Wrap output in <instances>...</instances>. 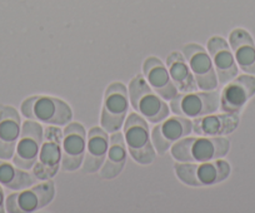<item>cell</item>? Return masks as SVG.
<instances>
[{
	"label": "cell",
	"instance_id": "6da1fadb",
	"mask_svg": "<svg viewBox=\"0 0 255 213\" xmlns=\"http://www.w3.org/2000/svg\"><path fill=\"white\" fill-rule=\"evenodd\" d=\"M230 149V142L223 137L180 139L171 146V156L179 162L203 163L225 157Z\"/></svg>",
	"mask_w": 255,
	"mask_h": 213
},
{
	"label": "cell",
	"instance_id": "7a4b0ae2",
	"mask_svg": "<svg viewBox=\"0 0 255 213\" xmlns=\"http://www.w3.org/2000/svg\"><path fill=\"white\" fill-rule=\"evenodd\" d=\"M129 100L136 113L149 123H160L170 113L168 104L154 92L143 75H135L129 83Z\"/></svg>",
	"mask_w": 255,
	"mask_h": 213
},
{
	"label": "cell",
	"instance_id": "3957f363",
	"mask_svg": "<svg viewBox=\"0 0 255 213\" xmlns=\"http://www.w3.org/2000/svg\"><path fill=\"white\" fill-rule=\"evenodd\" d=\"M24 117L50 126H67L72 122L73 112L69 104L49 95H34L21 104Z\"/></svg>",
	"mask_w": 255,
	"mask_h": 213
},
{
	"label": "cell",
	"instance_id": "277c9868",
	"mask_svg": "<svg viewBox=\"0 0 255 213\" xmlns=\"http://www.w3.org/2000/svg\"><path fill=\"white\" fill-rule=\"evenodd\" d=\"M175 175L184 185L193 187H208L227 180L230 175L229 163L215 159L210 162H181L174 166Z\"/></svg>",
	"mask_w": 255,
	"mask_h": 213
},
{
	"label": "cell",
	"instance_id": "5b68a950",
	"mask_svg": "<svg viewBox=\"0 0 255 213\" xmlns=\"http://www.w3.org/2000/svg\"><path fill=\"white\" fill-rule=\"evenodd\" d=\"M124 139L131 158L139 165H150L156 157V151L149 133L148 122L138 113L127 117L124 126Z\"/></svg>",
	"mask_w": 255,
	"mask_h": 213
},
{
	"label": "cell",
	"instance_id": "8992f818",
	"mask_svg": "<svg viewBox=\"0 0 255 213\" xmlns=\"http://www.w3.org/2000/svg\"><path fill=\"white\" fill-rule=\"evenodd\" d=\"M129 108V95L128 89L123 83H112L107 88L103 102L100 126L107 133L119 131L127 119Z\"/></svg>",
	"mask_w": 255,
	"mask_h": 213
},
{
	"label": "cell",
	"instance_id": "52a82bcc",
	"mask_svg": "<svg viewBox=\"0 0 255 213\" xmlns=\"http://www.w3.org/2000/svg\"><path fill=\"white\" fill-rule=\"evenodd\" d=\"M170 109L175 116L199 118L213 114L220 108V93L205 90L200 93H181L170 100Z\"/></svg>",
	"mask_w": 255,
	"mask_h": 213
},
{
	"label": "cell",
	"instance_id": "ba28073f",
	"mask_svg": "<svg viewBox=\"0 0 255 213\" xmlns=\"http://www.w3.org/2000/svg\"><path fill=\"white\" fill-rule=\"evenodd\" d=\"M61 143L63 133L56 127L45 129L40 152L35 165L31 168L36 180L46 181L53 178L61 167Z\"/></svg>",
	"mask_w": 255,
	"mask_h": 213
},
{
	"label": "cell",
	"instance_id": "9c48e42d",
	"mask_svg": "<svg viewBox=\"0 0 255 213\" xmlns=\"http://www.w3.org/2000/svg\"><path fill=\"white\" fill-rule=\"evenodd\" d=\"M43 137V127L39 122L31 119L24 122L13 157V162L16 167L21 170H31L34 167L40 152Z\"/></svg>",
	"mask_w": 255,
	"mask_h": 213
},
{
	"label": "cell",
	"instance_id": "30bf717a",
	"mask_svg": "<svg viewBox=\"0 0 255 213\" xmlns=\"http://www.w3.org/2000/svg\"><path fill=\"white\" fill-rule=\"evenodd\" d=\"M55 187L53 181L46 180L20 193H13L6 200V211L11 213L35 212L46 207L53 201Z\"/></svg>",
	"mask_w": 255,
	"mask_h": 213
},
{
	"label": "cell",
	"instance_id": "8fae6325",
	"mask_svg": "<svg viewBox=\"0 0 255 213\" xmlns=\"http://www.w3.org/2000/svg\"><path fill=\"white\" fill-rule=\"evenodd\" d=\"M87 149V132L83 124L69 123L63 132L61 170L73 172L82 167Z\"/></svg>",
	"mask_w": 255,
	"mask_h": 213
},
{
	"label": "cell",
	"instance_id": "7c38bea8",
	"mask_svg": "<svg viewBox=\"0 0 255 213\" xmlns=\"http://www.w3.org/2000/svg\"><path fill=\"white\" fill-rule=\"evenodd\" d=\"M183 54L194 74L198 88L203 90L215 89L218 87V77L207 50L199 44H186L184 45Z\"/></svg>",
	"mask_w": 255,
	"mask_h": 213
},
{
	"label": "cell",
	"instance_id": "4fadbf2b",
	"mask_svg": "<svg viewBox=\"0 0 255 213\" xmlns=\"http://www.w3.org/2000/svg\"><path fill=\"white\" fill-rule=\"evenodd\" d=\"M193 132V121L185 117H170L163 123H158L151 132V142L158 152L163 156L171 148L174 143L185 138Z\"/></svg>",
	"mask_w": 255,
	"mask_h": 213
},
{
	"label": "cell",
	"instance_id": "5bb4252c",
	"mask_svg": "<svg viewBox=\"0 0 255 213\" xmlns=\"http://www.w3.org/2000/svg\"><path fill=\"white\" fill-rule=\"evenodd\" d=\"M255 94V77L242 75L234 78L220 95V109L224 113L239 114L245 103Z\"/></svg>",
	"mask_w": 255,
	"mask_h": 213
},
{
	"label": "cell",
	"instance_id": "9a60e30c",
	"mask_svg": "<svg viewBox=\"0 0 255 213\" xmlns=\"http://www.w3.org/2000/svg\"><path fill=\"white\" fill-rule=\"evenodd\" d=\"M20 117L13 107L0 108V158L11 159L20 137Z\"/></svg>",
	"mask_w": 255,
	"mask_h": 213
},
{
	"label": "cell",
	"instance_id": "2e32d148",
	"mask_svg": "<svg viewBox=\"0 0 255 213\" xmlns=\"http://www.w3.org/2000/svg\"><path fill=\"white\" fill-rule=\"evenodd\" d=\"M208 51L213 60L217 77L220 84H227L238 75V67L235 64L230 46L220 36H213L208 40Z\"/></svg>",
	"mask_w": 255,
	"mask_h": 213
},
{
	"label": "cell",
	"instance_id": "e0dca14e",
	"mask_svg": "<svg viewBox=\"0 0 255 213\" xmlns=\"http://www.w3.org/2000/svg\"><path fill=\"white\" fill-rule=\"evenodd\" d=\"M143 72L154 92L165 100H171L178 95V89L169 75L168 68L160 59L150 57L144 62Z\"/></svg>",
	"mask_w": 255,
	"mask_h": 213
},
{
	"label": "cell",
	"instance_id": "ac0fdd59",
	"mask_svg": "<svg viewBox=\"0 0 255 213\" xmlns=\"http://www.w3.org/2000/svg\"><path fill=\"white\" fill-rule=\"evenodd\" d=\"M109 149L108 133L103 128L94 127L89 131L87 139L84 161H83V172L95 173L102 168L107 158Z\"/></svg>",
	"mask_w": 255,
	"mask_h": 213
},
{
	"label": "cell",
	"instance_id": "d6986e66",
	"mask_svg": "<svg viewBox=\"0 0 255 213\" xmlns=\"http://www.w3.org/2000/svg\"><path fill=\"white\" fill-rule=\"evenodd\" d=\"M239 124L238 114L224 113L218 116H203L193 121V132L203 137H220L229 134Z\"/></svg>",
	"mask_w": 255,
	"mask_h": 213
},
{
	"label": "cell",
	"instance_id": "ffe728a7",
	"mask_svg": "<svg viewBox=\"0 0 255 213\" xmlns=\"http://www.w3.org/2000/svg\"><path fill=\"white\" fill-rule=\"evenodd\" d=\"M229 43L239 67L244 72L255 74V44L250 34L244 29H235L230 33Z\"/></svg>",
	"mask_w": 255,
	"mask_h": 213
},
{
	"label": "cell",
	"instance_id": "44dd1931",
	"mask_svg": "<svg viewBox=\"0 0 255 213\" xmlns=\"http://www.w3.org/2000/svg\"><path fill=\"white\" fill-rule=\"evenodd\" d=\"M107 161L100 168V177L103 180H113L118 177L127 162V144L124 136L119 131L114 132L109 139Z\"/></svg>",
	"mask_w": 255,
	"mask_h": 213
},
{
	"label": "cell",
	"instance_id": "7402d4cb",
	"mask_svg": "<svg viewBox=\"0 0 255 213\" xmlns=\"http://www.w3.org/2000/svg\"><path fill=\"white\" fill-rule=\"evenodd\" d=\"M166 67H168L169 75L179 92H197V80H195L194 74L190 70V67H189L184 54L179 51L170 53V55L166 58Z\"/></svg>",
	"mask_w": 255,
	"mask_h": 213
},
{
	"label": "cell",
	"instance_id": "603a6c76",
	"mask_svg": "<svg viewBox=\"0 0 255 213\" xmlns=\"http://www.w3.org/2000/svg\"><path fill=\"white\" fill-rule=\"evenodd\" d=\"M36 182L35 176L9 163L0 162V183L9 190L21 191L31 187Z\"/></svg>",
	"mask_w": 255,
	"mask_h": 213
},
{
	"label": "cell",
	"instance_id": "cb8c5ba5",
	"mask_svg": "<svg viewBox=\"0 0 255 213\" xmlns=\"http://www.w3.org/2000/svg\"><path fill=\"white\" fill-rule=\"evenodd\" d=\"M3 202H4V193L3 190L0 188V212H3Z\"/></svg>",
	"mask_w": 255,
	"mask_h": 213
}]
</instances>
